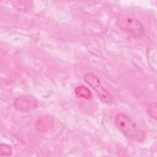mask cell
Returning <instances> with one entry per match:
<instances>
[{
  "label": "cell",
  "instance_id": "1",
  "mask_svg": "<svg viewBox=\"0 0 157 157\" xmlns=\"http://www.w3.org/2000/svg\"><path fill=\"white\" fill-rule=\"evenodd\" d=\"M115 123L118 129L126 137L138 142L144 140V132L139 129L134 121L126 114L118 113L115 116Z\"/></svg>",
  "mask_w": 157,
  "mask_h": 157
},
{
  "label": "cell",
  "instance_id": "2",
  "mask_svg": "<svg viewBox=\"0 0 157 157\" xmlns=\"http://www.w3.org/2000/svg\"><path fill=\"white\" fill-rule=\"evenodd\" d=\"M85 82L98 93L100 99L104 103L110 104L113 102V97L101 85L99 77L92 72L87 73L84 77Z\"/></svg>",
  "mask_w": 157,
  "mask_h": 157
},
{
  "label": "cell",
  "instance_id": "3",
  "mask_svg": "<svg viewBox=\"0 0 157 157\" xmlns=\"http://www.w3.org/2000/svg\"><path fill=\"white\" fill-rule=\"evenodd\" d=\"M118 25L122 30L135 37H141L145 34L142 24L137 19L133 17L124 18L120 20Z\"/></svg>",
  "mask_w": 157,
  "mask_h": 157
},
{
  "label": "cell",
  "instance_id": "4",
  "mask_svg": "<svg viewBox=\"0 0 157 157\" xmlns=\"http://www.w3.org/2000/svg\"><path fill=\"white\" fill-rule=\"evenodd\" d=\"M15 109L21 112H31L37 107V100L32 95H21L14 101Z\"/></svg>",
  "mask_w": 157,
  "mask_h": 157
},
{
  "label": "cell",
  "instance_id": "5",
  "mask_svg": "<svg viewBox=\"0 0 157 157\" xmlns=\"http://www.w3.org/2000/svg\"><path fill=\"white\" fill-rule=\"evenodd\" d=\"M36 129L39 132H45L54 126V120L49 115H45L40 117L36 122Z\"/></svg>",
  "mask_w": 157,
  "mask_h": 157
},
{
  "label": "cell",
  "instance_id": "6",
  "mask_svg": "<svg viewBox=\"0 0 157 157\" xmlns=\"http://www.w3.org/2000/svg\"><path fill=\"white\" fill-rule=\"evenodd\" d=\"M75 93L77 97L85 98L86 99H91L92 98V93L91 91L84 85H79L75 88Z\"/></svg>",
  "mask_w": 157,
  "mask_h": 157
},
{
  "label": "cell",
  "instance_id": "7",
  "mask_svg": "<svg viewBox=\"0 0 157 157\" xmlns=\"http://www.w3.org/2000/svg\"><path fill=\"white\" fill-rule=\"evenodd\" d=\"M147 112L149 115L154 118L155 120L156 119L157 117V105L156 102H154L153 103H151L148 105L147 107Z\"/></svg>",
  "mask_w": 157,
  "mask_h": 157
},
{
  "label": "cell",
  "instance_id": "8",
  "mask_svg": "<svg viewBox=\"0 0 157 157\" xmlns=\"http://www.w3.org/2000/svg\"><path fill=\"white\" fill-rule=\"evenodd\" d=\"M12 152L11 147L4 144H1L0 145V155L1 156H10Z\"/></svg>",
  "mask_w": 157,
  "mask_h": 157
}]
</instances>
